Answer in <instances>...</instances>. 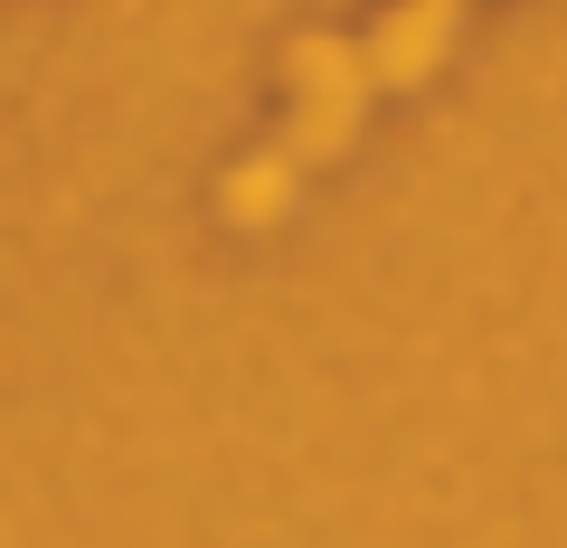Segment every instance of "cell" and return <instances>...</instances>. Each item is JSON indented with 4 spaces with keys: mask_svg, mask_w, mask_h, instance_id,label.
Instances as JSON below:
<instances>
[{
    "mask_svg": "<svg viewBox=\"0 0 567 548\" xmlns=\"http://www.w3.org/2000/svg\"><path fill=\"white\" fill-rule=\"evenodd\" d=\"M284 95H293V123H284L275 162L284 170H312L360 133V104H369V58L360 39H293L284 48Z\"/></svg>",
    "mask_w": 567,
    "mask_h": 548,
    "instance_id": "obj_1",
    "label": "cell"
},
{
    "mask_svg": "<svg viewBox=\"0 0 567 548\" xmlns=\"http://www.w3.org/2000/svg\"><path fill=\"white\" fill-rule=\"evenodd\" d=\"M454 29H464V0H398V10L360 39L369 85H416V76H435V58H445Z\"/></svg>",
    "mask_w": 567,
    "mask_h": 548,
    "instance_id": "obj_2",
    "label": "cell"
}]
</instances>
